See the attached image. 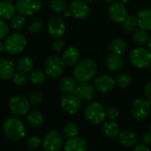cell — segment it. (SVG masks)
<instances>
[{"instance_id":"obj_52","label":"cell","mask_w":151,"mask_h":151,"mask_svg":"<svg viewBox=\"0 0 151 151\" xmlns=\"http://www.w3.org/2000/svg\"><path fill=\"white\" fill-rule=\"evenodd\" d=\"M150 133H151V125H150Z\"/></svg>"},{"instance_id":"obj_8","label":"cell","mask_w":151,"mask_h":151,"mask_svg":"<svg viewBox=\"0 0 151 151\" xmlns=\"http://www.w3.org/2000/svg\"><path fill=\"white\" fill-rule=\"evenodd\" d=\"M42 145L46 151H59L64 146L63 135L57 130L50 131L43 138Z\"/></svg>"},{"instance_id":"obj_40","label":"cell","mask_w":151,"mask_h":151,"mask_svg":"<svg viewBox=\"0 0 151 151\" xmlns=\"http://www.w3.org/2000/svg\"><path fill=\"white\" fill-rule=\"evenodd\" d=\"M42 27V21H40V20H35V21H33V22L30 23V25L28 27V31L31 34H36V33H39L41 31Z\"/></svg>"},{"instance_id":"obj_20","label":"cell","mask_w":151,"mask_h":151,"mask_svg":"<svg viewBox=\"0 0 151 151\" xmlns=\"http://www.w3.org/2000/svg\"><path fill=\"white\" fill-rule=\"evenodd\" d=\"M138 26L146 31L151 30V8L145 7L142 9L137 17Z\"/></svg>"},{"instance_id":"obj_17","label":"cell","mask_w":151,"mask_h":151,"mask_svg":"<svg viewBox=\"0 0 151 151\" xmlns=\"http://www.w3.org/2000/svg\"><path fill=\"white\" fill-rule=\"evenodd\" d=\"M16 67L12 61L7 58H0V79L4 81L12 79Z\"/></svg>"},{"instance_id":"obj_4","label":"cell","mask_w":151,"mask_h":151,"mask_svg":"<svg viewBox=\"0 0 151 151\" xmlns=\"http://www.w3.org/2000/svg\"><path fill=\"white\" fill-rule=\"evenodd\" d=\"M84 115L89 123L93 125H98L105 119L106 111L101 104L97 102H92L86 107Z\"/></svg>"},{"instance_id":"obj_23","label":"cell","mask_w":151,"mask_h":151,"mask_svg":"<svg viewBox=\"0 0 151 151\" xmlns=\"http://www.w3.org/2000/svg\"><path fill=\"white\" fill-rule=\"evenodd\" d=\"M77 87V81L70 76L63 77L58 83L59 90L65 94H73Z\"/></svg>"},{"instance_id":"obj_30","label":"cell","mask_w":151,"mask_h":151,"mask_svg":"<svg viewBox=\"0 0 151 151\" xmlns=\"http://www.w3.org/2000/svg\"><path fill=\"white\" fill-rule=\"evenodd\" d=\"M123 23V28L127 32H133L138 27V21L137 17L134 15H128L125 19Z\"/></svg>"},{"instance_id":"obj_50","label":"cell","mask_w":151,"mask_h":151,"mask_svg":"<svg viewBox=\"0 0 151 151\" xmlns=\"http://www.w3.org/2000/svg\"><path fill=\"white\" fill-rule=\"evenodd\" d=\"M104 1H105L107 3H113V2H116L117 0H104Z\"/></svg>"},{"instance_id":"obj_15","label":"cell","mask_w":151,"mask_h":151,"mask_svg":"<svg viewBox=\"0 0 151 151\" xmlns=\"http://www.w3.org/2000/svg\"><path fill=\"white\" fill-rule=\"evenodd\" d=\"M110 19L115 23H122L127 16V11L124 4L114 3L109 9Z\"/></svg>"},{"instance_id":"obj_38","label":"cell","mask_w":151,"mask_h":151,"mask_svg":"<svg viewBox=\"0 0 151 151\" xmlns=\"http://www.w3.org/2000/svg\"><path fill=\"white\" fill-rule=\"evenodd\" d=\"M12 81L18 86H24L27 81V78L26 76V73L18 72V73H14V75L12 77Z\"/></svg>"},{"instance_id":"obj_18","label":"cell","mask_w":151,"mask_h":151,"mask_svg":"<svg viewBox=\"0 0 151 151\" xmlns=\"http://www.w3.org/2000/svg\"><path fill=\"white\" fill-rule=\"evenodd\" d=\"M80 56H81L80 50L76 47L69 46L65 50V51L63 53L62 59L64 60V62L66 65L73 66L79 62Z\"/></svg>"},{"instance_id":"obj_53","label":"cell","mask_w":151,"mask_h":151,"mask_svg":"<svg viewBox=\"0 0 151 151\" xmlns=\"http://www.w3.org/2000/svg\"><path fill=\"white\" fill-rule=\"evenodd\" d=\"M149 101H150V106H151V99L150 100H149Z\"/></svg>"},{"instance_id":"obj_39","label":"cell","mask_w":151,"mask_h":151,"mask_svg":"<svg viewBox=\"0 0 151 151\" xmlns=\"http://www.w3.org/2000/svg\"><path fill=\"white\" fill-rule=\"evenodd\" d=\"M28 101L32 105H38L42 102V95L40 92H33L29 96Z\"/></svg>"},{"instance_id":"obj_41","label":"cell","mask_w":151,"mask_h":151,"mask_svg":"<svg viewBox=\"0 0 151 151\" xmlns=\"http://www.w3.org/2000/svg\"><path fill=\"white\" fill-rule=\"evenodd\" d=\"M9 30L10 28L8 24L4 20L0 19V40L7 36V35L9 34Z\"/></svg>"},{"instance_id":"obj_42","label":"cell","mask_w":151,"mask_h":151,"mask_svg":"<svg viewBox=\"0 0 151 151\" xmlns=\"http://www.w3.org/2000/svg\"><path fill=\"white\" fill-rule=\"evenodd\" d=\"M119 116V111L116 107H109L106 110V117H108L110 119L114 120L118 119Z\"/></svg>"},{"instance_id":"obj_3","label":"cell","mask_w":151,"mask_h":151,"mask_svg":"<svg viewBox=\"0 0 151 151\" xmlns=\"http://www.w3.org/2000/svg\"><path fill=\"white\" fill-rule=\"evenodd\" d=\"M4 45V50H6L7 52L11 54H19L25 50L27 46V39L22 34L14 32L6 36Z\"/></svg>"},{"instance_id":"obj_27","label":"cell","mask_w":151,"mask_h":151,"mask_svg":"<svg viewBox=\"0 0 151 151\" xmlns=\"http://www.w3.org/2000/svg\"><path fill=\"white\" fill-rule=\"evenodd\" d=\"M110 49L112 53L118 54V55H122L126 52V50L127 49V42L123 39L114 38L111 40V42L110 43Z\"/></svg>"},{"instance_id":"obj_29","label":"cell","mask_w":151,"mask_h":151,"mask_svg":"<svg viewBox=\"0 0 151 151\" xmlns=\"http://www.w3.org/2000/svg\"><path fill=\"white\" fill-rule=\"evenodd\" d=\"M64 136L66 139H70L73 137H75L79 134V127L78 126L73 122H68L65 125L63 129Z\"/></svg>"},{"instance_id":"obj_12","label":"cell","mask_w":151,"mask_h":151,"mask_svg":"<svg viewBox=\"0 0 151 151\" xmlns=\"http://www.w3.org/2000/svg\"><path fill=\"white\" fill-rule=\"evenodd\" d=\"M69 12L73 17L78 19H85L88 17L90 9L89 6L83 1L75 0L71 3L69 6Z\"/></svg>"},{"instance_id":"obj_11","label":"cell","mask_w":151,"mask_h":151,"mask_svg":"<svg viewBox=\"0 0 151 151\" xmlns=\"http://www.w3.org/2000/svg\"><path fill=\"white\" fill-rule=\"evenodd\" d=\"M63 111L68 114H76L81 109V101L74 94H67L60 101Z\"/></svg>"},{"instance_id":"obj_2","label":"cell","mask_w":151,"mask_h":151,"mask_svg":"<svg viewBox=\"0 0 151 151\" xmlns=\"http://www.w3.org/2000/svg\"><path fill=\"white\" fill-rule=\"evenodd\" d=\"M5 137L12 142H18L25 137L26 130L23 123L16 118L7 119L3 127Z\"/></svg>"},{"instance_id":"obj_28","label":"cell","mask_w":151,"mask_h":151,"mask_svg":"<svg viewBox=\"0 0 151 151\" xmlns=\"http://www.w3.org/2000/svg\"><path fill=\"white\" fill-rule=\"evenodd\" d=\"M33 61L30 58L28 57H23L21 58H19L15 65L16 70H18V72H21L24 73H30L32 68H33Z\"/></svg>"},{"instance_id":"obj_1","label":"cell","mask_w":151,"mask_h":151,"mask_svg":"<svg viewBox=\"0 0 151 151\" xmlns=\"http://www.w3.org/2000/svg\"><path fill=\"white\" fill-rule=\"evenodd\" d=\"M96 73L97 65L89 58L79 61L73 69V76L78 82H88L95 77Z\"/></svg>"},{"instance_id":"obj_24","label":"cell","mask_w":151,"mask_h":151,"mask_svg":"<svg viewBox=\"0 0 151 151\" xmlns=\"http://www.w3.org/2000/svg\"><path fill=\"white\" fill-rule=\"evenodd\" d=\"M16 6L11 1L0 2V18L3 19H11L16 12Z\"/></svg>"},{"instance_id":"obj_43","label":"cell","mask_w":151,"mask_h":151,"mask_svg":"<svg viewBox=\"0 0 151 151\" xmlns=\"http://www.w3.org/2000/svg\"><path fill=\"white\" fill-rule=\"evenodd\" d=\"M150 148L148 145H146L145 143H142V144H136L134 146V151H150Z\"/></svg>"},{"instance_id":"obj_49","label":"cell","mask_w":151,"mask_h":151,"mask_svg":"<svg viewBox=\"0 0 151 151\" xmlns=\"http://www.w3.org/2000/svg\"><path fill=\"white\" fill-rule=\"evenodd\" d=\"M129 1H130V0H121V3L124 4H127Z\"/></svg>"},{"instance_id":"obj_54","label":"cell","mask_w":151,"mask_h":151,"mask_svg":"<svg viewBox=\"0 0 151 151\" xmlns=\"http://www.w3.org/2000/svg\"><path fill=\"white\" fill-rule=\"evenodd\" d=\"M7 1H11L12 2V1H14V0H7Z\"/></svg>"},{"instance_id":"obj_47","label":"cell","mask_w":151,"mask_h":151,"mask_svg":"<svg viewBox=\"0 0 151 151\" xmlns=\"http://www.w3.org/2000/svg\"><path fill=\"white\" fill-rule=\"evenodd\" d=\"M148 45H149V49L151 51V35L149 37V40H148Z\"/></svg>"},{"instance_id":"obj_44","label":"cell","mask_w":151,"mask_h":151,"mask_svg":"<svg viewBox=\"0 0 151 151\" xmlns=\"http://www.w3.org/2000/svg\"><path fill=\"white\" fill-rule=\"evenodd\" d=\"M144 92H145V95L147 96V98L149 100L151 99V81H149L146 85H145V88H144Z\"/></svg>"},{"instance_id":"obj_46","label":"cell","mask_w":151,"mask_h":151,"mask_svg":"<svg viewBox=\"0 0 151 151\" xmlns=\"http://www.w3.org/2000/svg\"><path fill=\"white\" fill-rule=\"evenodd\" d=\"M4 50V45L2 43V42L0 41V53H2Z\"/></svg>"},{"instance_id":"obj_36","label":"cell","mask_w":151,"mask_h":151,"mask_svg":"<svg viewBox=\"0 0 151 151\" xmlns=\"http://www.w3.org/2000/svg\"><path fill=\"white\" fill-rule=\"evenodd\" d=\"M26 144H27V147L29 150H38L42 146V139L39 136L33 135V136H30L27 140Z\"/></svg>"},{"instance_id":"obj_33","label":"cell","mask_w":151,"mask_h":151,"mask_svg":"<svg viewBox=\"0 0 151 151\" xmlns=\"http://www.w3.org/2000/svg\"><path fill=\"white\" fill-rule=\"evenodd\" d=\"M45 79H46V74L41 70L33 71L29 75V81H31V83L35 85L42 84L45 81Z\"/></svg>"},{"instance_id":"obj_13","label":"cell","mask_w":151,"mask_h":151,"mask_svg":"<svg viewBox=\"0 0 151 151\" xmlns=\"http://www.w3.org/2000/svg\"><path fill=\"white\" fill-rule=\"evenodd\" d=\"M95 88L101 94H107L110 93L115 86V81L114 79L107 74L100 75L97 78H96L94 81Z\"/></svg>"},{"instance_id":"obj_26","label":"cell","mask_w":151,"mask_h":151,"mask_svg":"<svg viewBox=\"0 0 151 151\" xmlns=\"http://www.w3.org/2000/svg\"><path fill=\"white\" fill-rule=\"evenodd\" d=\"M103 132L108 138L114 139L119 134V127L114 121H107L103 126Z\"/></svg>"},{"instance_id":"obj_35","label":"cell","mask_w":151,"mask_h":151,"mask_svg":"<svg viewBox=\"0 0 151 151\" xmlns=\"http://www.w3.org/2000/svg\"><path fill=\"white\" fill-rule=\"evenodd\" d=\"M50 8L57 13H62L66 11L67 4L65 0H51Z\"/></svg>"},{"instance_id":"obj_9","label":"cell","mask_w":151,"mask_h":151,"mask_svg":"<svg viewBox=\"0 0 151 151\" xmlns=\"http://www.w3.org/2000/svg\"><path fill=\"white\" fill-rule=\"evenodd\" d=\"M150 110L151 106L150 101L144 98H137L132 104L131 114L135 120L141 121L145 119L149 116Z\"/></svg>"},{"instance_id":"obj_21","label":"cell","mask_w":151,"mask_h":151,"mask_svg":"<svg viewBox=\"0 0 151 151\" xmlns=\"http://www.w3.org/2000/svg\"><path fill=\"white\" fill-rule=\"evenodd\" d=\"M119 139L120 143L127 148L134 147L137 144L138 137L137 134L131 130H125L119 134Z\"/></svg>"},{"instance_id":"obj_31","label":"cell","mask_w":151,"mask_h":151,"mask_svg":"<svg viewBox=\"0 0 151 151\" xmlns=\"http://www.w3.org/2000/svg\"><path fill=\"white\" fill-rule=\"evenodd\" d=\"M149 34L146 30L144 29H138V30H134V35H133V39L135 43L142 45L144 43H146L149 40Z\"/></svg>"},{"instance_id":"obj_6","label":"cell","mask_w":151,"mask_h":151,"mask_svg":"<svg viewBox=\"0 0 151 151\" xmlns=\"http://www.w3.org/2000/svg\"><path fill=\"white\" fill-rule=\"evenodd\" d=\"M8 108L12 114L24 116L27 115L30 110V103L27 97L18 95L10 99L8 103Z\"/></svg>"},{"instance_id":"obj_48","label":"cell","mask_w":151,"mask_h":151,"mask_svg":"<svg viewBox=\"0 0 151 151\" xmlns=\"http://www.w3.org/2000/svg\"><path fill=\"white\" fill-rule=\"evenodd\" d=\"M64 15H65V17H69V16H71V13H70V12L65 11V12H64Z\"/></svg>"},{"instance_id":"obj_51","label":"cell","mask_w":151,"mask_h":151,"mask_svg":"<svg viewBox=\"0 0 151 151\" xmlns=\"http://www.w3.org/2000/svg\"><path fill=\"white\" fill-rule=\"evenodd\" d=\"M85 2H88V3H92V2H94L95 0H84Z\"/></svg>"},{"instance_id":"obj_25","label":"cell","mask_w":151,"mask_h":151,"mask_svg":"<svg viewBox=\"0 0 151 151\" xmlns=\"http://www.w3.org/2000/svg\"><path fill=\"white\" fill-rule=\"evenodd\" d=\"M27 121L28 125L33 128L40 127L43 123V116L41 111L37 110H33L27 114Z\"/></svg>"},{"instance_id":"obj_22","label":"cell","mask_w":151,"mask_h":151,"mask_svg":"<svg viewBox=\"0 0 151 151\" xmlns=\"http://www.w3.org/2000/svg\"><path fill=\"white\" fill-rule=\"evenodd\" d=\"M124 64H125V60L121 55L112 53L106 59L107 68L111 72H118L121 70L124 66Z\"/></svg>"},{"instance_id":"obj_34","label":"cell","mask_w":151,"mask_h":151,"mask_svg":"<svg viewBox=\"0 0 151 151\" xmlns=\"http://www.w3.org/2000/svg\"><path fill=\"white\" fill-rule=\"evenodd\" d=\"M116 82L121 88H127L132 84V77L127 73H120L117 76Z\"/></svg>"},{"instance_id":"obj_7","label":"cell","mask_w":151,"mask_h":151,"mask_svg":"<svg viewBox=\"0 0 151 151\" xmlns=\"http://www.w3.org/2000/svg\"><path fill=\"white\" fill-rule=\"evenodd\" d=\"M131 63L137 68H145L151 64V51L140 47L134 49L130 55Z\"/></svg>"},{"instance_id":"obj_14","label":"cell","mask_w":151,"mask_h":151,"mask_svg":"<svg viewBox=\"0 0 151 151\" xmlns=\"http://www.w3.org/2000/svg\"><path fill=\"white\" fill-rule=\"evenodd\" d=\"M66 29L65 22L59 17L52 18L48 23V31L54 38H59L64 35Z\"/></svg>"},{"instance_id":"obj_10","label":"cell","mask_w":151,"mask_h":151,"mask_svg":"<svg viewBox=\"0 0 151 151\" xmlns=\"http://www.w3.org/2000/svg\"><path fill=\"white\" fill-rule=\"evenodd\" d=\"M42 6L41 0H19L16 10L24 16H31L38 12Z\"/></svg>"},{"instance_id":"obj_5","label":"cell","mask_w":151,"mask_h":151,"mask_svg":"<svg viewBox=\"0 0 151 151\" xmlns=\"http://www.w3.org/2000/svg\"><path fill=\"white\" fill-rule=\"evenodd\" d=\"M65 65L64 60L58 56H50L44 64L45 73L51 79H57L64 73Z\"/></svg>"},{"instance_id":"obj_37","label":"cell","mask_w":151,"mask_h":151,"mask_svg":"<svg viewBox=\"0 0 151 151\" xmlns=\"http://www.w3.org/2000/svg\"><path fill=\"white\" fill-rule=\"evenodd\" d=\"M65 46V43L64 40L60 39V37L59 38H55V40L51 43L52 50L55 53H61L64 50Z\"/></svg>"},{"instance_id":"obj_19","label":"cell","mask_w":151,"mask_h":151,"mask_svg":"<svg viewBox=\"0 0 151 151\" xmlns=\"http://www.w3.org/2000/svg\"><path fill=\"white\" fill-rule=\"evenodd\" d=\"M87 149V141L82 137H79L78 135L68 139L65 144V150L66 151H85Z\"/></svg>"},{"instance_id":"obj_32","label":"cell","mask_w":151,"mask_h":151,"mask_svg":"<svg viewBox=\"0 0 151 151\" xmlns=\"http://www.w3.org/2000/svg\"><path fill=\"white\" fill-rule=\"evenodd\" d=\"M26 24V19L25 16L22 14H18V15H14L12 19H11V27H12V29L14 30H21Z\"/></svg>"},{"instance_id":"obj_45","label":"cell","mask_w":151,"mask_h":151,"mask_svg":"<svg viewBox=\"0 0 151 151\" xmlns=\"http://www.w3.org/2000/svg\"><path fill=\"white\" fill-rule=\"evenodd\" d=\"M142 141L143 142L148 145V146H151V133L149 132V133H146L142 138Z\"/></svg>"},{"instance_id":"obj_16","label":"cell","mask_w":151,"mask_h":151,"mask_svg":"<svg viewBox=\"0 0 151 151\" xmlns=\"http://www.w3.org/2000/svg\"><path fill=\"white\" fill-rule=\"evenodd\" d=\"M73 94L81 101H91L95 95V88L88 82H80Z\"/></svg>"}]
</instances>
